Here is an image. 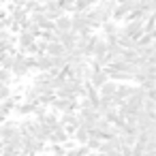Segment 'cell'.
Segmentation results:
<instances>
[{
	"mask_svg": "<svg viewBox=\"0 0 156 156\" xmlns=\"http://www.w3.org/2000/svg\"><path fill=\"white\" fill-rule=\"evenodd\" d=\"M92 66H90V58L88 60H81V62H75V64H69L66 69H64V73L71 77V79H75V81H81V83H86V81H90V77H92Z\"/></svg>",
	"mask_w": 156,
	"mask_h": 156,
	"instance_id": "1",
	"label": "cell"
},
{
	"mask_svg": "<svg viewBox=\"0 0 156 156\" xmlns=\"http://www.w3.org/2000/svg\"><path fill=\"white\" fill-rule=\"evenodd\" d=\"M30 69H32V58L17 51V54H15V60H13V69H11V73L15 75V79L26 77V75L30 73Z\"/></svg>",
	"mask_w": 156,
	"mask_h": 156,
	"instance_id": "2",
	"label": "cell"
},
{
	"mask_svg": "<svg viewBox=\"0 0 156 156\" xmlns=\"http://www.w3.org/2000/svg\"><path fill=\"white\" fill-rule=\"evenodd\" d=\"M51 111L62 115V113H71V111H77L79 109V101H73V98H62V96H54V101L49 103Z\"/></svg>",
	"mask_w": 156,
	"mask_h": 156,
	"instance_id": "3",
	"label": "cell"
},
{
	"mask_svg": "<svg viewBox=\"0 0 156 156\" xmlns=\"http://www.w3.org/2000/svg\"><path fill=\"white\" fill-rule=\"evenodd\" d=\"M73 32L77 34H92V26H90V20H88V13H81V11H75L73 15Z\"/></svg>",
	"mask_w": 156,
	"mask_h": 156,
	"instance_id": "4",
	"label": "cell"
},
{
	"mask_svg": "<svg viewBox=\"0 0 156 156\" xmlns=\"http://www.w3.org/2000/svg\"><path fill=\"white\" fill-rule=\"evenodd\" d=\"M122 32H124V34H128L130 39L139 41V39L145 34V22H143V20H128V22H124Z\"/></svg>",
	"mask_w": 156,
	"mask_h": 156,
	"instance_id": "5",
	"label": "cell"
},
{
	"mask_svg": "<svg viewBox=\"0 0 156 156\" xmlns=\"http://www.w3.org/2000/svg\"><path fill=\"white\" fill-rule=\"evenodd\" d=\"M32 69H37L39 73H49L54 71V58L47 54H37L32 56Z\"/></svg>",
	"mask_w": 156,
	"mask_h": 156,
	"instance_id": "6",
	"label": "cell"
},
{
	"mask_svg": "<svg viewBox=\"0 0 156 156\" xmlns=\"http://www.w3.org/2000/svg\"><path fill=\"white\" fill-rule=\"evenodd\" d=\"M60 124H62V128L69 133V135H73L79 126H81V122H79V115H77V111H71V113H62L60 115Z\"/></svg>",
	"mask_w": 156,
	"mask_h": 156,
	"instance_id": "7",
	"label": "cell"
},
{
	"mask_svg": "<svg viewBox=\"0 0 156 156\" xmlns=\"http://www.w3.org/2000/svg\"><path fill=\"white\" fill-rule=\"evenodd\" d=\"M15 43H17V37H13V32L9 28H0V51H2V49L5 51L13 49Z\"/></svg>",
	"mask_w": 156,
	"mask_h": 156,
	"instance_id": "8",
	"label": "cell"
},
{
	"mask_svg": "<svg viewBox=\"0 0 156 156\" xmlns=\"http://www.w3.org/2000/svg\"><path fill=\"white\" fill-rule=\"evenodd\" d=\"M43 11H45V13L49 15V20H54V22L64 15V9L60 7L58 0H47V2H43Z\"/></svg>",
	"mask_w": 156,
	"mask_h": 156,
	"instance_id": "9",
	"label": "cell"
},
{
	"mask_svg": "<svg viewBox=\"0 0 156 156\" xmlns=\"http://www.w3.org/2000/svg\"><path fill=\"white\" fill-rule=\"evenodd\" d=\"M109 79H111V77H109V71H107V69H94V71H92V77H90V83H92L94 88H103Z\"/></svg>",
	"mask_w": 156,
	"mask_h": 156,
	"instance_id": "10",
	"label": "cell"
},
{
	"mask_svg": "<svg viewBox=\"0 0 156 156\" xmlns=\"http://www.w3.org/2000/svg\"><path fill=\"white\" fill-rule=\"evenodd\" d=\"M69 141H71V135H69L62 126L49 135V145H66Z\"/></svg>",
	"mask_w": 156,
	"mask_h": 156,
	"instance_id": "11",
	"label": "cell"
},
{
	"mask_svg": "<svg viewBox=\"0 0 156 156\" xmlns=\"http://www.w3.org/2000/svg\"><path fill=\"white\" fill-rule=\"evenodd\" d=\"M43 54H47V56H51V58L66 56V47H64L60 41H56V43H47V45L43 47Z\"/></svg>",
	"mask_w": 156,
	"mask_h": 156,
	"instance_id": "12",
	"label": "cell"
},
{
	"mask_svg": "<svg viewBox=\"0 0 156 156\" xmlns=\"http://www.w3.org/2000/svg\"><path fill=\"white\" fill-rule=\"evenodd\" d=\"M79 37H81V34H77V32H73V30H71V32H64L62 39H60V43H62V45L66 47V51H69V49H75V47H77Z\"/></svg>",
	"mask_w": 156,
	"mask_h": 156,
	"instance_id": "13",
	"label": "cell"
},
{
	"mask_svg": "<svg viewBox=\"0 0 156 156\" xmlns=\"http://www.w3.org/2000/svg\"><path fill=\"white\" fill-rule=\"evenodd\" d=\"M109 60H111V64L113 62H122L124 60V47L120 45V43H109Z\"/></svg>",
	"mask_w": 156,
	"mask_h": 156,
	"instance_id": "14",
	"label": "cell"
},
{
	"mask_svg": "<svg viewBox=\"0 0 156 156\" xmlns=\"http://www.w3.org/2000/svg\"><path fill=\"white\" fill-rule=\"evenodd\" d=\"M118 81H113V79H109L103 88H98V94H101V98H113L115 96V92H118Z\"/></svg>",
	"mask_w": 156,
	"mask_h": 156,
	"instance_id": "15",
	"label": "cell"
},
{
	"mask_svg": "<svg viewBox=\"0 0 156 156\" xmlns=\"http://www.w3.org/2000/svg\"><path fill=\"white\" fill-rule=\"evenodd\" d=\"M71 139H73L77 145H88V141H90V130H88L86 126H79V128L71 135Z\"/></svg>",
	"mask_w": 156,
	"mask_h": 156,
	"instance_id": "16",
	"label": "cell"
},
{
	"mask_svg": "<svg viewBox=\"0 0 156 156\" xmlns=\"http://www.w3.org/2000/svg\"><path fill=\"white\" fill-rule=\"evenodd\" d=\"M54 24H56V30H60V32H71L73 30V17L71 15H62Z\"/></svg>",
	"mask_w": 156,
	"mask_h": 156,
	"instance_id": "17",
	"label": "cell"
},
{
	"mask_svg": "<svg viewBox=\"0 0 156 156\" xmlns=\"http://www.w3.org/2000/svg\"><path fill=\"white\" fill-rule=\"evenodd\" d=\"M15 81V75L11 71H5V69H0V83H5V86H13Z\"/></svg>",
	"mask_w": 156,
	"mask_h": 156,
	"instance_id": "18",
	"label": "cell"
},
{
	"mask_svg": "<svg viewBox=\"0 0 156 156\" xmlns=\"http://www.w3.org/2000/svg\"><path fill=\"white\" fill-rule=\"evenodd\" d=\"M58 2H60V7L64 9V13H75V2H77V0H58Z\"/></svg>",
	"mask_w": 156,
	"mask_h": 156,
	"instance_id": "19",
	"label": "cell"
},
{
	"mask_svg": "<svg viewBox=\"0 0 156 156\" xmlns=\"http://www.w3.org/2000/svg\"><path fill=\"white\" fill-rule=\"evenodd\" d=\"M143 154H145V147L137 141V143L133 145V156H143Z\"/></svg>",
	"mask_w": 156,
	"mask_h": 156,
	"instance_id": "20",
	"label": "cell"
},
{
	"mask_svg": "<svg viewBox=\"0 0 156 156\" xmlns=\"http://www.w3.org/2000/svg\"><path fill=\"white\" fill-rule=\"evenodd\" d=\"M147 98H152V101H156V88H152V90H147Z\"/></svg>",
	"mask_w": 156,
	"mask_h": 156,
	"instance_id": "21",
	"label": "cell"
},
{
	"mask_svg": "<svg viewBox=\"0 0 156 156\" xmlns=\"http://www.w3.org/2000/svg\"><path fill=\"white\" fill-rule=\"evenodd\" d=\"M9 120V115L7 113H2V111H0V124H2V122H7Z\"/></svg>",
	"mask_w": 156,
	"mask_h": 156,
	"instance_id": "22",
	"label": "cell"
},
{
	"mask_svg": "<svg viewBox=\"0 0 156 156\" xmlns=\"http://www.w3.org/2000/svg\"><path fill=\"white\" fill-rule=\"evenodd\" d=\"M88 156H101V152H90Z\"/></svg>",
	"mask_w": 156,
	"mask_h": 156,
	"instance_id": "23",
	"label": "cell"
},
{
	"mask_svg": "<svg viewBox=\"0 0 156 156\" xmlns=\"http://www.w3.org/2000/svg\"><path fill=\"white\" fill-rule=\"evenodd\" d=\"M41 2H47V0H41Z\"/></svg>",
	"mask_w": 156,
	"mask_h": 156,
	"instance_id": "24",
	"label": "cell"
}]
</instances>
